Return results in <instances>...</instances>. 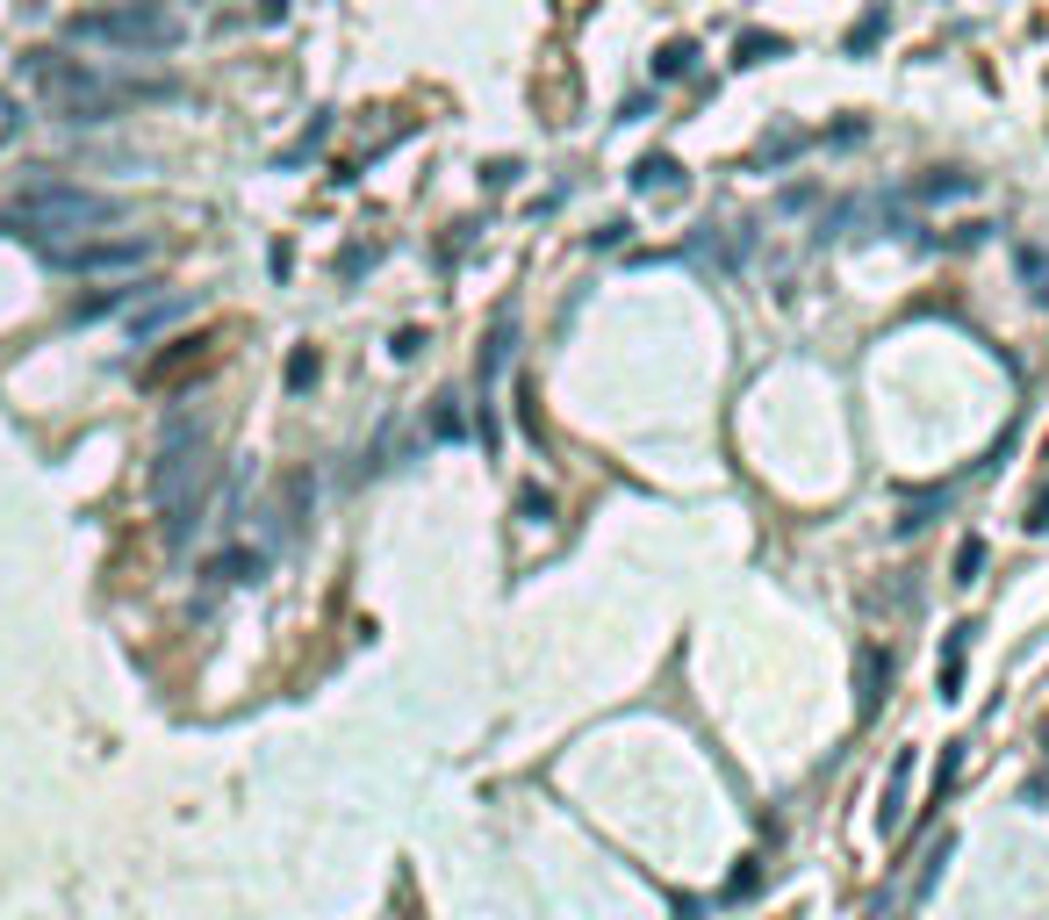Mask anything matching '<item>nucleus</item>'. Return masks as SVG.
Listing matches in <instances>:
<instances>
[{
  "instance_id": "1",
  "label": "nucleus",
  "mask_w": 1049,
  "mask_h": 920,
  "mask_svg": "<svg viewBox=\"0 0 1049 920\" xmlns=\"http://www.w3.org/2000/svg\"><path fill=\"white\" fill-rule=\"evenodd\" d=\"M208 482H216V453H208V432L194 417L166 425L158 439V461H152V497H158V518H166V539L188 547L194 525H202V504H208Z\"/></svg>"
},
{
  "instance_id": "2",
  "label": "nucleus",
  "mask_w": 1049,
  "mask_h": 920,
  "mask_svg": "<svg viewBox=\"0 0 1049 920\" xmlns=\"http://www.w3.org/2000/svg\"><path fill=\"white\" fill-rule=\"evenodd\" d=\"M122 224V202L116 194H94V188H72V180H29L15 202L0 208V230L8 238H29V244H65V238H94V230Z\"/></svg>"
},
{
  "instance_id": "3",
  "label": "nucleus",
  "mask_w": 1049,
  "mask_h": 920,
  "mask_svg": "<svg viewBox=\"0 0 1049 920\" xmlns=\"http://www.w3.org/2000/svg\"><path fill=\"white\" fill-rule=\"evenodd\" d=\"M29 87L44 94V108H51L58 122H108L130 94L108 87L94 65H80V58L65 51H29Z\"/></svg>"
},
{
  "instance_id": "4",
  "label": "nucleus",
  "mask_w": 1049,
  "mask_h": 920,
  "mask_svg": "<svg viewBox=\"0 0 1049 920\" xmlns=\"http://www.w3.org/2000/svg\"><path fill=\"white\" fill-rule=\"evenodd\" d=\"M72 36L152 58V51H172L188 29H180V15H172L166 0H116V8H80V15H72Z\"/></svg>"
},
{
  "instance_id": "5",
  "label": "nucleus",
  "mask_w": 1049,
  "mask_h": 920,
  "mask_svg": "<svg viewBox=\"0 0 1049 920\" xmlns=\"http://www.w3.org/2000/svg\"><path fill=\"white\" fill-rule=\"evenodd\" d=\"M36 252H44L58 274H138V266L152 260V238H108V230H94V238L36 244Z\"/></svg>"
},
{
  "instance_id": "6",
  "label": "nucleus",
  "mask_w": 1049,
  "mask_h": 920,
  "mask_svg": "<svg viewBox=\"0 0 1049 920\" xmlns=\"http://www.w3.org/2000/svg\"><path fill=\"white\" fill-rule=\"evenodd\" d=\"M906 791H913V748H898V755H892V777H884V799H878V827H884V834L906 827Z\"/></svg>"
},
{
  "instance_id": "7",
  "label": "nucleus",
  "mask_w": 1049,
  "mask_h": 920,
  "mask_svg": "<svg viewBox=\"0 0 1049 920\" xmlns=\"http://www.w3.org/2000/svg\"><path fill=\"white\" fill-rule=\"evenodd\" d=\"M884 683H892V655L862 647V655H856V713H862V719H878V697H884Z\"/></svg>"
},
{
  "instance_id": "8",
  "label": "nucleus",
  "mask_w": 1049,
  "mask_h": 920,
  "mask_svg": "<svg viewBox=\"0 0 1049 920\" xmlns=\"http://www.w3.org/2000/svg\"><path fill=\"white\" fill-rule=\"evenodd\" d=\"M202 360H208V338H180V346H172L158 367H144V389H166V382H180V374H194Z\"/></svg>"
},
{
  "instance_id": "9",
  "label": "nucleus",
  "mask_w": 1049,
  "mask_h": 920,
  "mask_svg": "<svg viewBox=\"0 0 1049 920\" xmlns=\"http://www.w3.org/2000/svg\"><path fill=\"white\" fill-rule=\"evenodd\" d=\"M633 194H683V166L669 152H647L633 166Z\"/></svg>"
},
{
  "instance_id": "10",
  "label": "nucleus",
  "mask_w": 1049,
  "mask_h": 920,
  "mask_svg": "<svg viewBox=\"0 0 1049 920\" xmlns=\"http://www.w3.org/2000/svg\"><path fill=\"white\" fill-rule=\"evenodd\" d=\"M259 569H266V554H252V547H230V554L208 561V583H252Z\"/></svg>"
},
{
  "instance_id": "11",
  "label": "nucleus",
  "mask_w": 1049,
  "mask_h": 920,
  "mask_svg": "<svg viewBox=\"0 0 1049 920\" xmlns=\"http://www.w3.org/2000/svg\"><path fill=\"white\" fill-rule=\"evenodd\" d=\"M970 633H978V625H956V633H949V655H942V697H964V655H970Z\"/></svg>"
},
{
  "instance_id": "12",
  "label": "nucleus",
  "mask_w": 1049,
  "mask_h": 920,
  "mask_svg": "<svg viewBox=\"0 0 1049 920\" xmlns=\"http://www.w3.org/2000/svg\"><path fill=\"white\" fill-rule=\"evenodd\" d=\"M690 65H698V44H690V36H669V44L654 51V80H683Z\"/></svg>"
},
{
  "instance_id": "13",
  "label": "nucleus",
  "mask_w": 1049,
  "mask_h": 920,
  "mask_svg": "<svg viewBox=\"0 0 1049 920\" xmlns=\"http://www.w3.org/2000/svg\"><path fill=\"white\" fill-rule=\"evenodd\" d=\"M784 51H791V36H770V29L740 36V65H762V58H784Z\"/></svg>"
},
{
  "instance_id": "14",
  "label": "nucleus",
  "mask_w": 1049,
  "mask_h": 920,
  "mask_svg": "<svg viewBox=\"0 0 1049 920\" xmlns=\"http://www.w3.org/2000/svg\"><path fill=\"white\" fill-rule=\"evenodd\" d=\"M317 374H324V353H317V346H295V353H288V389L302 396V389H310Z\"/></svg>"
},
{
  "instance_id": "15",
  "label": "nucleus",
  "mask_w": 1049,
  "mask_h": 920,
  "mask_svg": "<svg viewBox=\"0 0 1049 920\" xmlns=\"http://www.w3.org/2000/svg\"><path fill=\"white\" fill-rule=\"evenodd\" d=\"M503 360H511V316H503V324H497V338H489V346H482V360H475V374H482V389L497 382V367H503Z\"/></svg>"
},
{
  "instance_id": "16",
  "label": "nucleus",
  "mask_w": 1049,
  "mask_h": 920,
  "mask_svg": "<svg viewBox=\"0 0 1049 920\" xmlns=\"http://www.w3.org/2000/svg\"><path fill=\"white\" fill-rule=\"evenodd\" d=\"M978 575H985V539L970 533L964 547H956V569H949V583H978Z\"/></svg>"
},
{
  "instance_id": "17",
  "label": "nucleus",
  "mask_w": 1049,
  "mask_h": 920,
  "mask_svg": "<svg viewBox=\"0 0 1049 920\" xmlns=\"http://www.w3.org/2000/svg\"><path fill=\"white\" fill-rule=\"evenodd\" d=\"M884 29H892V15H884V8H870V15H862L856 29H848V51L862 58V51H870V44H878V36H884Z\"/></svg>"
},
{
  "instance_id": "18",
  "label": "nucleus",
  "mask_w": 1049,
  "mask_h": 920,
  "mask_svg": "<svg viewBox=\"0 0 1049 920\" xmlns=\"http://www.w3.org/2000/svg\"><path fill=\"white\" fill-rule=\"evenodd\" d=\"M970 188H978L970 174H928V180H920V194H928V202H949V194H970Z\"/></svg>"
},
{
  "instance_id": "19",
  "label": "nucleus",
  "mask_w": 1049,
  "mask_h": 920,
  "mask_svg": "<svg viewBox=\"0 0 1049 920\" xmlns=\"http://www.w3.org/2000/svg\"><path fill=\"white\" fill-rule=\"evenodd\" d=\"M431 432H439V439H467V417H461V403H453V396H439V410H431Z\"/></svg>"
},
{
  "instance_id": "20",
  "label": "nucleus",
  "mask_w": 1049,
  "mask_h": 920,
  "mask_svg": "<svg viewBox=\"0 0 1049 920\" xmlns=\"http://www.w3.org/2000/svg\"><path fill=\"white\" fill-rule=\"evenodd\" d=\"M956 769H964V741H956V748H942V769H934V805H942V791L956 784Z\"/></svg>"
},
{
  "instance_id": "21",
  "label": "nucleus",
  "mask_w": 1049,
  "mask_h": 920,
  "mask_svg": "<svg viewBox=\"0 0 1049 920\" xmlns=\"http://www.w3.org/2000/svg\"><path fill=\"white\" fill-rule=\"evenodd\" d=\"M1021 274H1028V288L1049 302V266H1042V252H1021Z\"/></svg>"
},
{
  "instance_id": "22",
  "label": "nucleus",
  "mask_w": 1049,
  "mask_h": 920,
  "mask_svg": "<svg viewBox=\"0 0 1049 920\" xmlns=\"http://www.w3.org/2000/svg\"><path fill=\"white\" fill-rule=\"evenodd\" d=\"M482 180H489V188H511V180H517V166H511V158H489V166H482Z\"/></svg>"
},
{
  "instance_id": "23",
  "label": "nucleus",
  "mask_w": 1049,
  "mask_h": 920,
  "mask_svg": "<svg viewBox=\"0 0 1049 920\" xmlns=\"http://www.w3.org/2000/svg\"><path fill=\"white\" fill-rule=\"evenodd\" d=\"M625 230H633V224H604V230H589V252H597V244H604V252H611V244H625Z\"/></svg>"
},
{
  "instance_id": "24",
  "label": "nucleus",
  "mask_w": 1049,
  "mask_h": 920,
  "mask_svg": "<svg viewBox=\"0 0 1049 920\" xmlns=\"http://www.w3.org/2000/svg\"><path fill=\"white\" fill-rule=\"evenodd\" d=\"M417 346H425V331H417V324L396 331V360H417Z\"/></svg>"
},
{
  "instance_id": "25",
  "label": "nucleus",
  "mask_w": 1049,
  "mask_h": 920,
  "mask_svg": "<svg viewBox=\"0 0 1049 920\" xmlns=\"http://www.w3.org/2000/svg\"><path fill=\"white\" fill-rule=\"evenodd\" d=\"M1028 533H1049V489L1035 497V511H1028Z\"/></svg>"
},
{
  "instance_id": "26",
  "label": "nucleus",
  "mask_w": 1049,
  "mask_h": 920,
  "mask_svg": "<svg viewBox=\"0 0 1049 920\" xmlns=\"http://www.w3.org/2000/svg\"><path fill=\"white\" fill-rule=\"evenodd\" d=\"M288 15V0H259V22H281Z\"/></svg>"
}]
</instances>
